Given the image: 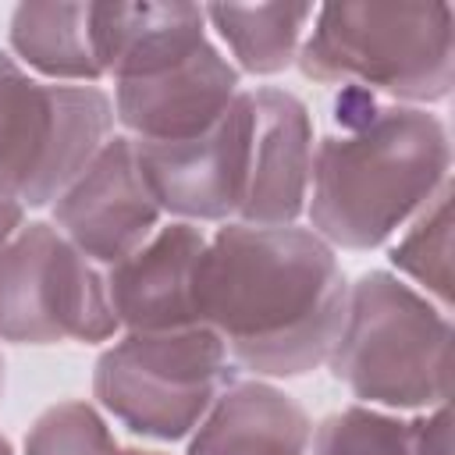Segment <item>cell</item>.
Returning a JSON list of instances; mask_svg holds the SVG:
<instances>
[{
    "instance_id": "obj_12",
    "label": "cell",
    "mask_w": 455,
    "mask_h": 455,
    "mask_svg": "<svg viewBox=\"0 0 455 455\" xmlns=\"http://www.w3.org/2000/svg\"><path fill=\"white\" fill-rule=\"evenodd\" d=\"M206 238L199 224L164 220L132 256L103 270L121 331L196 327V270Z\"/></svg>"
},
{
    "instance_id": "obj_19",
    "label": "cell",
    "mask_w": 455,
    "mask_h": 455,
    "mask_svg": "<svg viewBox=\"0 0 455 455\" xmlns=\"http://www.w3.org/2000/svg\"><path fill=\"white\" fill-rule=\"evenodd\" d=\"M114 448L107 416L85 398H68L32 419L21 455H114Z\"/></svg>"
},
{
    "instance_id": "obj_14",
    "label": "cell",
    "mask_w": 455,
    "mask_h": 455,
    "mask_svg": "<svg viewBox=\"0 0 455 455\" xmlns=\"http://www.w3.org/2000/svg\"><path fill=\"white\" fill-rule=\"evenodd\" d=\"M313 419L274 380H235L188 434V455H309Z\"/></svg>"
},
{
    "instance_id": "obj_13",
    "label": "cell",
    "mask_w": 455,
    "mask_h": 455,
    "mask_svg": "<svg viewBox=\"0 0 455 455\" xmlns=\"http://www.w3.org/2000/svg\"><path fill=\"white\" fill-rule=\"evenodd\" d=\"M210 39L203 4H92V43L103 82L160 71Z\"/></svg>"
},
{
    "instance_id": "obj_17",
    "label": "cell",
    "mask_w": 455,
    "mask_h": 455,
    "mask_svg": "<svg viewBox=\"0 0 455 455\" xmlns=\"http://www.w3.org/2000/svg\"><path fill=\"white\" fill-rule=\"evenodd\" d=\"M206 28L228 46L238 75L274 78L288 71L313 25V4H206Z\"/></svg>"
},
{
    "instance_id": "obj_20",
    "label": "cell",
    "mask_w": 455,
    "mask_h": 455,
    "mask_svg": "<svg viewBox=\"0 0 455 455\" xmlns=\"http://www.w3.org/2000/svg\"><path fill=\"white\" fill-rule=\"evenodd\" d=\"M21 224H25V210H21L18 203H11V199L0 196V252H4L7 242L21 231Z\"/></svg>"
},
{
    "instance_id": "obj_11",
    "label": "cell",
    "mask_w": 455,
    "mask_h": 455,
    "mask_svg": "<svg viewBox=\"0 0 455 455\" xmlns=\"http://www.w3.org/2000/svg\"><path fill=\"white\" fill-rule=\"evenodd\" d=\"M245 196L238 206L242 224L288 228L306 217L309 171H313V117L309 107L281 85H256Z\"/></svg>"
},
{
    "instance_id": "obj_1",
    "label": "cell",
    "mask_w": 455,
    "mask_h": 455,
    "mask_svg": "<svg viewBox=\"0 0 455 455\" xmlns=\"http://www.w3.org/2000/svg\"><path fill=\"white\" fill-rule=\"evenodd\" d=\"M348 277L309 228L217 224L196 270V323L252 380H291L327 366L345 323Z\"/></svg>"
},
{
    "instance_id": "obj_22",
    "label": "cell",
    "mask_w": 455,
    "mask_h": 455,
    "mask_svg": "<svg viewBox=\"0 0 455 455\" xmlns=\"http://www.w3.org/2000/svg\"><path fill=\"white\" fill-rule=\"evenodd\" d=\"M0 455H14V448H11V441L0 434Z\"/></svg>"
},
{
    "instance_id": "obj_23",
    "label": "cell",
    "mask_w": 455,
    "mask_h": 455,
    "mask_svg": "<svg viewBox=\"0 0 455 455\" xmlns=\"http://www.w3.org/2000/svg\"><path fill=\"white\" fill-rule=\"evenodd\" d=\"M4 380H7V373H4V355H0V398H4Z\"/></svg>"
},
{
    "instance_id": "obj_18",
    "label": "cell",
    "mask_w": 455,
    "mask_h": 455,
    "mask_svg": "<svg viewBox=\"0 0 455 455\" xmlns=\"http://www.w3.org/2000/svg\"><path fill=\"white\" fill-rule=\"evenodd\" d=\"M387 263L405 284L451 309V181L395 235Z\"/></svg>"
},
{
    "instance_id": "obj_4",
    "label": "cell",
    "mask_w": 455,
    "mask_h": 455,
    "mask_svg": "<svg viewBox=\"0 0 455 455\" xmlns=\"http://www.w3.org/2000/svg\"><path fill=\"white\" fill-rule=\"evenodd\" d=\"M359 405L427 412L448 405L451 316L391 270L348 284L345 323L327 359Z\"/></svg>"
},
{
    "instance_id": "obj_3",
    "label": "cell",
    "mask_w": 455,
    "mask_h": 455,
    "mask_svg": "<svg viewBox=\"0 0 455 455\" xmlns=\"http://www.w3.org/2000/svg\"><path fill=\"white\" fill-rule=\"evenodd\" d=\"M295 64L309 82L430 110L455 85V11L451 4H323Z\"/></svg>"
},
{
    "instance_id": "obj_8",
    "label": "cell",
    "mask_w": 455,
    "mask_h": 455,
    "mask_svg": "<svg viewBox=\"0 0 455 455\" xmlns=\"http://www.w3.org/2000/svg\"><path fill=\"white\" fill-rule=\"evenodd\" d=\"M252 135L249 89L228 107V114L203 135L185 142H132L139 171L171 220L185 224H228L238 217L245 196Z\"/></svg>"
},
{
    "instance_id": "obj_15",
    "label": "cell",
    "mask_w": 455,
    "mask_h": 455,
    "mask_svg": "<svg viewBox=\"0 0 455 455\" xmlns=\"http://www.w3.org/2000/svg\"><path fill=\"white\" fill-rule=\"evenodd\" d=\"M11 57L43 82L100 85L92 4H18L7 21Z\"/></svg>"
},
{
    "instance_id": "obj_6",
    "label": "cell",
    "mask_w": 455,
    "mask_h": 455,
    "mask_svg": "<svg viewBox=\"0 0 455 455\" xmlns=\"http://www.w3.org/2000/svg\"><path fill=\"white\" fill-rule=\"evenodd\" d=\"M114 103L100 85L43 82L0 50V196L21 210L53 206L114 135Z\"/></svg>"
},
{
    "instance_id": "obj_7",
    "label": "cell",
    "mask_w": 455,
    "mask_h": 455,
    "mask_svg": "<svg viewBox=\"0 0 455 455\" xmlns=\"http://www.w3.org/2000/svg\"><path fill=\"white\" fill-rule=\"evenodd\" d=\"M121 334L103 267L50 220H25L0 252V341L100 345Z\"/></svg>"
},
{
    "instance_id": "obj_5",
    "label": "cell",
    "mask_w": 455,
    "mask_h": 455,
    "mask_svg": "<svg viewBox=\"0 0 455 455\" xmlns=\"http://www.w3.org/2000/svg\"><path fill=\"white\" fill-rule=\"evenodd\" d=\"M238 380L220 338L196 323L178 331H121L92 366L96 409L135 437L181 441Z\"/></svg>"
},
{
    "instance_id": "obj_16",
    "label": "cell",
    "mask_w": 455,
    "mask_h": 455,
    "mask_svg": "<svg viewBox=\"0 0 455 455\" xmlns=\"http://www.w3.org/2000/svg\"><path fill=\"white\" fill-rule=\"evenodd\" d=\"M309 455H451V416L448 405L384 412L352 402L313 427Z\"/></svg>"
},
{
    "instance_id": "obj_2",
    "label": "cell",
    "mask_w": 455,
    "mask_h": 455,
    "mask_svg": "<svg viewBox=\"0 0 455 455\" xmlns=\"http://www.w3.org/2000/svg\"><path fill=\"white\" fill-rule=\"evenodd\" d=\"M451 181V135L441 114L380 103L348 132L313 149L306 228L334 252L387 245Z\"/></svg>"
},
{
    "instance_id": "obj_10",
    "label": "cell",
    "mask_w": 455,
    "mask_h": 455,
    "mask_svg": "<svg viewBox=\"0 0 455 455\" xmlns=\"http://www.w3.org/2000/svg\"><path fill=\"white\" fill-rule=\"evenodd\" d=\"M242 92L238 68L206 39L188 57L114 82V121L132 142H185L210 132Z\"/></svg>"
},
{
    "instance_id": "obj_9",
    "label": "cell",
    "mask_w": 455,
    "mask_h": 455,
    "mask_svg": "<svg viewBox=\"0 0 455 455\" xmlns=\"http://www.w3.org/2000/svg\"><path fill=\"white\" fill-rule=\"evenodd\" d=\"M50 224L103 270L132 256L164 224V210L139 171L128 135L114 132L100 146V153L53 199Z\"/></svg>"
},
{
    "instance_id": "obj_21",
    "label": "cell",
    "mask_w": 455,
    "mask_h": 455,
    "mask_svg": "<svg viewBox=\"0 0 455 455\" xmlns=\"http://www.w3.org/2000/svg\"><path fill=\"white\" fill-rule=\"evenodd\" d=\"M114 455H164V451H146V448H114Z\"/></svg>"
}]
</instances>
